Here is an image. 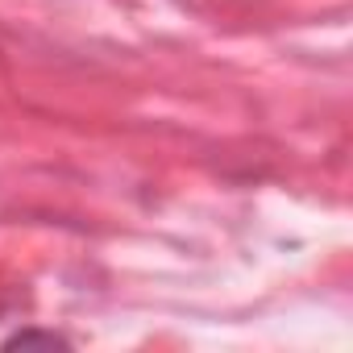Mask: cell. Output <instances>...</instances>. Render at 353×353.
Returning a JSON list of instances; mask_svg holds the SVG:
<instances>
[{
    "label": "cell",
    "mask_w": 353,
    "mask_h": 353,
    "mask_svg": "<svg viewBox=\"0 0 353 353\" xmlns=\"http://www.w3.org/2000/svg\"><path fill=\"white\" fill-rule=\"evenodd\" d=\"M17 345H67L59 332H34V328H21L5 341V349H17Z\"/></svg>",
    "instance_id": "obj_1"
}]
</instances>
